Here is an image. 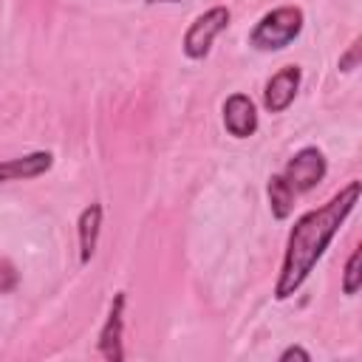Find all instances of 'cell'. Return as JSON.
Masks as SVG:
<instances>
[{
  "mask_svg": "<svg viewBox=\"0 0 362 362\" xmlns=\"http://www.w3.org/2000/svg\"><path fill=\"white\" fill-rule=\"evenodd\" d=\"M223 127L235 139H246L257 130V110L246 93H232L223 102Z\"/></svg>",
  "mask_w": 362,
  "mask_h": 362,
  "instance_id": "obj_6",
  "label": "cell"
},
{
  "mask_svg": "<svg viewBox=\"0 0 362 362\" xmlns=\"http://www.w3.org/2000/svg\"><path fill=\"white\" fill-rule=\"evenodd\" d=\"M288 359H303V362H308L311 354H308L305 348H300V345H288V348L280 354V362H288Z\"/></svg>",
  "mask_w": 362,
  "mask_h": 362,
  "instance_id": "obj_13",
  "label": "cell"
},
{
  "mask_svg": "<svg viewBox=\"0 0 362 362\" xmlns=\"http://www.w3.org/2000/svg\"><path fill=\"white\" fill-rule=\"evenodd\" d=\"M297 88H300V68L297 65H286L280 68L269 82H266V90H263V105L269 113H283L294 96H297Z\"/></svg>",
  "mask_w": 362,
  "mask_h": 362,
  "instance_id": "obj_5",
  "label": "cell"
},
{
  "mask_svg": "<svg viewBox=\"0 0 362 362\" xmlns=\"http://www.w3.org/2000/svg\"><path fill=\"white\" fill-rule=\"evenodd\" d=\"M99 229H102V206L90 204L79 215V260L82 263H88L93 257L96 240H99Z\"/></svg>",
  "mask_w": 362,
  "mask_h": 362,
  "instance_id": "obj_9",
  "label": "cell"
},
{
  "mask_svg": "<svg viewBox=\"0 0 362 362\" xmlns=\"http://www.w3.org/2000/svg\"><path fill=\"white\" fill-rule=\"evenodd\" d=\"M229 20H232V14L226 6H212L204 14H198L184 34V54L189 59H204L212 48V40L229 28Z\"/></svg>",
  "mask_w": 362,
  "mask_h": 362,
  "instance_id": "obj_3",
  "label": "cell"
},
{
  "mask_svg": "<svg viewBox=\"0 0 362 362\" xmlns=\"http://www.w3.org/2000/svg\"><path fill=\"white\" fill-rule=\"evenodd\" d=\"M303 31V11L297 6H280L257 20L249 34V45L257 51H280Z\"/></svg>",
  "mask_w": 362,
  "mask_h": 362,
  "instance_id": "obj_2",
  "label": "cell"
},
{
  "mask_svg": "<svg viewBox=\"0 0 362 362\" xmlns=\"http://www.w3.org/2000/svg\"><path fill=\"white\" fill-rule=\"evenodd\" d=\"M325 170H328V167H325L322 150H317V147H303V150H297V153L288 158L283 178L291 184L294 192H308V189H314V187L325 178Z\"/></svg>",
  "mask_w": 362,
  "mask_h": 362,
  "instance_id": "obj_4",
  "label": "cell"
},
{
  "mask_svg": "<svg viewBox=\"0 0 362 362\" xmlns=\"http://www.w3.org/2000/svg\"><path fill=\"white\" fill-rule=\"evenodd\" d=\"M124 300H127L124 291H119V294L113 297V303H110V314H107V320H105V325H102V334H99V351H102V356L110 359V362H119V359L124 356V351H122Z\"/></svg>",
  "mask_w": 362,
  "mask_h": 362,
  "instance_id": "obj_7",
  "label": "cell"
},
{
  "mask_svg": "<svg viewBox=\"0 0 362 362\" xmlns=\"http://www.w3.org/2000/svg\"><path fill=\"white\" fill-rule=\"evenodd\" d=\"M359 192H362V184L351 181L337 195H331L322 206H317V209L305 212L303 218H297V223L288 232L283 269H280V277H277V286H274V297L277 300H288L305 283V277L314 272L317 260L325 255L328 243L334 240V235L339 232L345 218L359 204Z\"/></svg>",
  "mask_w": 362,
  "mask_h": 362,
  "instance_id": "obj_1",
  "label": "cell"
},
{
  "mask_svg": "<svg viewBox=\"0 0 362 362\" xmlns=\"http://www.w3.org/2000/svg\"><path fill=\"white\" fill-rule=\"evenodd\" d=\"M269 206H272V215L277 218V221H286L288 215H291V209H294V189H291V184L283 178V175H272L269 178Z\"/></svg>",
  "mask_w": 362,
  "mask_h": 362,
  "instance_id": "obj_10",
  "label": "cell"
},
{
  "mask_svg": "<svg viewBox=\"0 0 362 362\" xmlns=\"http://www.w3.org/2000/svg\"><path fill=\"white\" fill-rule=\"evenodd\" d=\"M51 164H54V156H51L48 150H37V153H28V156H20V158L0 161V184L37 178V175L48 173Z\"/></svg>",
  "mask_w": 362,
  "mask_h": 362,
  "instance_id": "obj_8",
  "label": "cell"
},
{
  "mask_svg": "<svg viewBox=\"0 0 362 362\" xmlns=\"http://www.w3.org/2000/svg\"><path fill=\"white\" fill-rule=\"evenodd\" d=\"M362 286V249H354L348 263H345V274H342V291L348 297H354Z\"/></svg>",
  "mask_w": 362,
  "mask_h": 362,
  "instance_id": "obj_11",
  "label": "cell"
},
{
  "mask_svg": "<svg viewBox=\"0 0 362 362\" xmlns=\"http://www.w3.org/2000/svg\"><path fill=\"white\" fill-rule=\"evenodd\" d=\"M356 65H359V40H354L351 48L339 57V68H342V71H354Z\"/></svg>",
  "mask_w": 362,
  "mask_h": 362,
  "instance_id": "obj_12",
  "label": "cell"
},
{
  "mask_svg": "<svg viewBox=\"0 0 362 362\" xmlns=\"http://www.w3.org/2000/svg\"><path fill=\"white\" fill-rule=\"evenodd\" d=\"M147 3H175V0H147Z\"/></svg>",
  "mask_w": 362,
  "mask_h": 362,
  "instance_id": "obj_14",
  "label": "cell"
}]
</instances>
